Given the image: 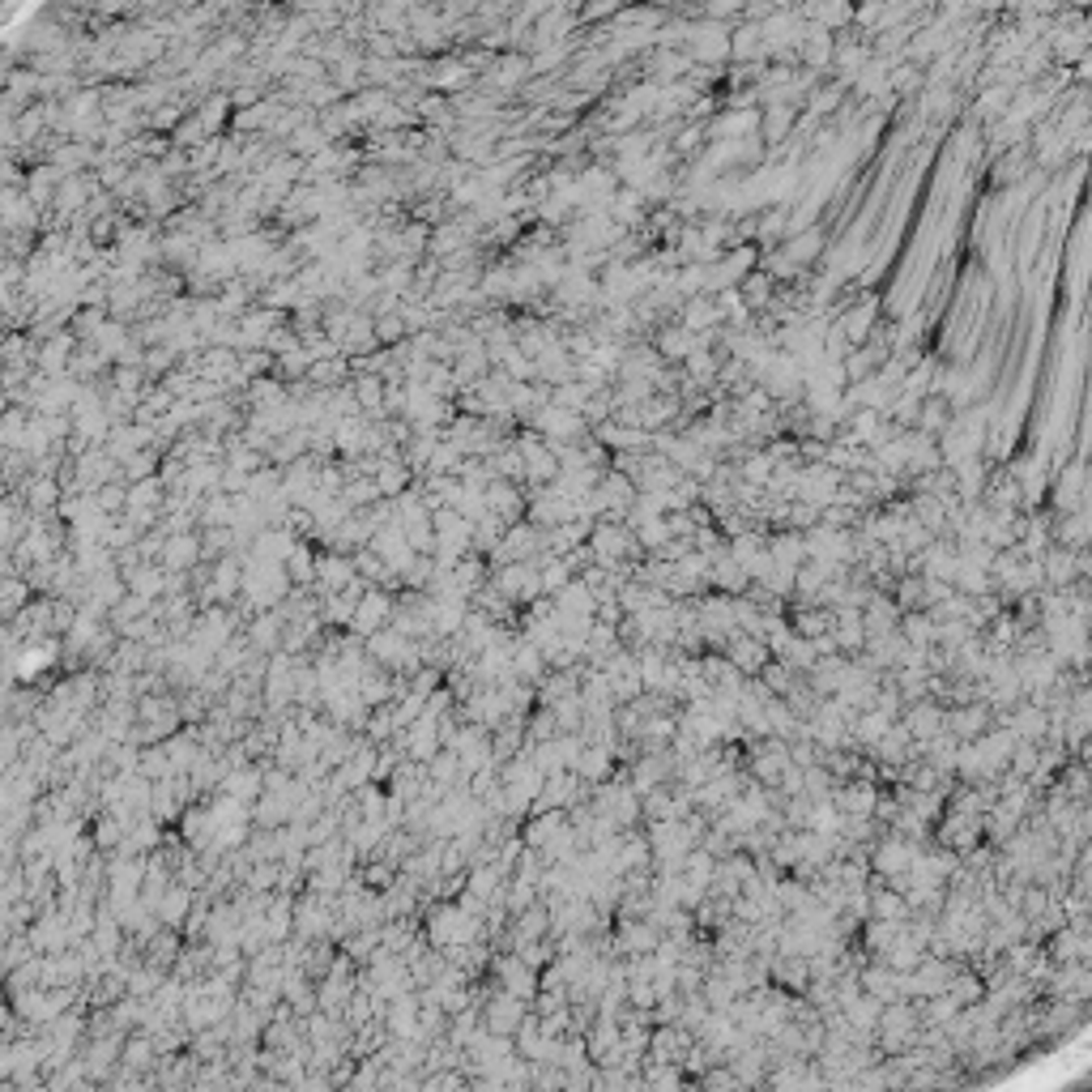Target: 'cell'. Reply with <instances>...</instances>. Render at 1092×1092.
Returning a JSON list of instances; mask_svg holds the SVG:
<instances>
[{
	"label": "cell",
	"instance_id": "cell-1",
	"mask_svg": "<svg viewBox=\"0 0 1092 1092\" xmlns=\"http://www.w3.org/2000/svg\"><path fill=\"white\" fill-rule=\"evenodd\" d=\"M384 619H389V598L367 594L363 602H358V610H354V627H358V632H371V627H380Z\"/></svg>",
	"mask_w": 1092,
	"mask_h": 1092
},
{
	"label": "cell",
	"instance_id": "cell-2",
	"mask_svg": "<svg viewBox=\"0 0 1092 1092\" xmlns=\"http://www.w3.org/2000/svg\"><path fill=\"white\" fill-rule=\"evenodd\" d=\"M517 1016H521V1007H517V1003H508V998H499L495 1011H491V1029H495V1033L517 1029Z\"/></svg>",
	"mask_w": 1092,
	"mask_h": 1092
},
{
	"label": "cell",
	"instance_id": "cell-3",
	"mask_svg": "<svg viewBox=\"0 0 1092 1092\" xmlns=\"http://www.w3.org/2000/svg\"><path fill=\"white\" fill-rule=\"evenodd\" d=\"M184 905H188V896H184V892L166 896V901H162V918H166V922H175L179 914H184Z\"/></svg>",
	"mask_w": 1092,
	"mask_h": 1092
}]
</instances>
